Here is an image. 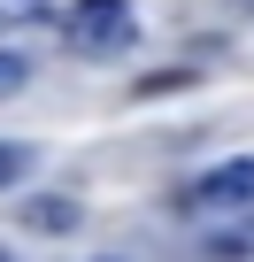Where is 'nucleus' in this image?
<instances>
[{
  "instance_id": "7ed1b4c3",
  "label": "nucleus",
  "mask_w": 254,
  "mask_h": 262,
  "mask_svg": "<svg viewBox=\"0 0 254 262\" xmlns=\"http://www.w3.org/2000/svg\"><path fill=\"white\" fill-rule=\"evenodd\" d=\"M24 224L31 231H77V201H62V193H39V201H24Z\"/></svg>"
},
{
  "instance_id": "f03ea898",
  "label": "nucleus",
  "mask_w": 254,
  "mask_h": 262,
  "mask_svg": "<svg viewBox=\"0 0 254 262\" xmlns=\"http://www.w3.org/2000/svg\"><path fill=\"white\" fill-rule=\"evenodd\" d=\"M254 201V162H216L185 185V208L193 216H223V208H246Z\"/></svg>"
},
{
  "instance_id": "f257e3e1",
  "label": "nucleus",
  "mask_w": 254,
  "mask_h": 262,
  "mask_svg": "<svg viewBox=\"0 0 254 262\" xmlns=\"http://www.w3.org/2000/svg\"><path fill=\"white\" fill-rule=\"evenodd\" d=\"M62 39L77 54H123V47L139 39L131 0H70V8H62Z\"/></svg>"
},
{
  "instance_id": "0eeeda50",
  "label": "nucleus",
  "mask_w": 254,
  "mask_h": 262,
  "mask_svg": "<svg viewBox=\"0 0 254 262\" xmlns=\"http://www.w3.org/2000/svg\"><path fill=\"white\" fill-rule=\"evenodd\" d=\"M0 262H8V254H0Z\"/></svg>"
},
{
  "instance_id": "423d86ee",
  "label": "nucleus",
  "mask_w": 254,
  "mask_h": 262,
  "mask_svg": "<svg viewBox=\"0 0 254 262\" xmlns=\"http://www.w3.org/2000/svg\"><path fill=\"white\" fill-rule=\"evenodd\" d=\"M0 24H8V0H0Z\"/></svg>"
},
{
  "instance_id": "20e7f679",
  "label": "nucleus",
  "mask_w": 254,
  "mask_h": 262,
  "mask_svg": "<svg viewBox=\"0 0 254 262\" xmlns=\"http://www.w3.org/2000/svg\"><path fill=\"white\" fill-rule=\"evenodd\" d=\"M31 85V62L16 54V47H0V100H8V93H24Z\"/></svg>"
},
{
  "instance_id": "39448f33",
  "label": "nucleus",
  "mask_w": 254,
  "mask_h": 262,
  "mask_svg": "<svg viewBox=\"0 0 254 262\" xmlns=\"http://www.w3.org/2000/svg\"><path fill=\"white\" fill-rule=\"evenodd\" d=\"M24 170H31V147L24 139H0V185H16Z\"/></svg>"
}]
</instances>
